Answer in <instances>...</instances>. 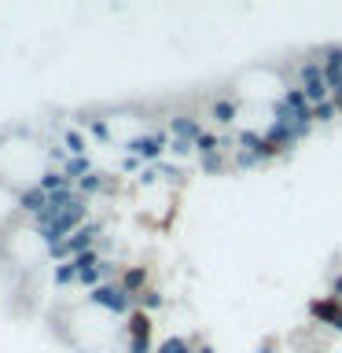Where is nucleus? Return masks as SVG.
<instances>
[{
    "label": "nucleus",
    "mask_w": 342,
    "mask_h": 353,
    "mask_svg": "<svg viewBox=\"0 0 342 353\" xmlns=\"http://www.w3.org/2000/svg\"><path fill=\"white\" fill-rule=\"evenodd\" d=\"M236 148H232V165L236 170H254V165H265V162H272L276 154H283L276 143L265 137V132H258V129H243V132H236Z\"/></svg>",
    "instance_id": "obj_1"
},
{
    "label": "nucleus",
    "mask_w": 342,
    "mask_h": 353,
    "mask_svg": "<svg viewBox=\"0 0 342 353\" xmlns=\"http://www.w3.org/2000/svg\"><path fill=\"white\" fill-rule=\"evenodd\" d=\"M85 302L96 305V309H103V313H110V316H125V320L137 313V294H129L125 287H121V280L99 283L96 291H88Z\"/></svg>",
    "instance_id": "obj_2"
},
{
    "label": "nucleus",
    "mask_w": 342,
    "mask_h": 353,
    "mask_svg": "<svg viewBox=\"0 0 342 353\" xmlns=\"http://www.w3.org/2000/svg\"><path fill=\"white\" fill-rule=\"evenodd\" d=\"M96 247H99V221H88V225H81L74 232V236H66L63 243L48 247V258L55 265H63V261H70V258H77V254H85V250H96Z\"/></svg>",
    "instance_id": "obj_3"
},
{
    "label": "nucleus",
    "mask_w": 342,
    "mask_h": 353,
    "mask_svg": "<svg viewBox=\"0 0 342 353\" xmlns=\"http://www.w3.org/2000/svg\"><path fill=\"white\" fill-rule=\"evenodd\" d=\"M170 132L165 129H151V132H140V137H129L125 143H121V154H137V159H143L148 165L162 162L165 151H170Z\"/></svg>",
    "instance_id": "obj_4"
},
{
    "label": "nucleus",
    "mask_w": 342,
    "mask_h": 353,
    "mask_svg": "<svg viewBox=\"0 0 342 353\" xmlns=\"http://www.w3.org/2000/svg\"><path fill=\"white\" fill-rule=\"evenodd\" d=\"M294 85L309 96V103H313V107H316V103H324V99H331V88H328L324 66H320V63L313 59V55L298 63V70H294Z\"/></svg>",
    "instance_id": "obj_5"
},
{
    "label": "nucleus",
    "mask_w": 342,
    "mask_h": 353,
    "mask_svg": "<svg viewBox=\"0 0 342 353\" xmlns=\"http://www.w3.org/2000/svg\"><path fill=\"white\" fill-rule=\"evenodd\" d=\"M48 203H52V195H48V192H41L37 181L26 184V188H19V195H15V206H19L30 221H37L44 210H48Z\"/></svg>",
    "instance_id": "obj_6"
},
{
    "label": "nucleus",
    "mask_w": 342,
    "mask_h": 353,
    "mask_svg": "<svg viewBox=\"0 0 342 353\" xmlns=\"http://www.w3.org/2000/svg\"><path fill=\"white\" fill-rule=\"evenodd\" d=\"M165 132H170L173 140H188V143H199V137H203V121H199L195 114H184V110H177V114H170V121H165Z\"/></svg>",
    "instance_id": "obj_7"
},
{
    "label": "nucleus",
    "mask_w": 342,
    "mask_h": 353,
    "mask_svg": "<svg viewBox=\"0 0 342 353\" xmlns=\"http://www.w3.org/2000/svg\"><path fill=\"white\" fill-rule=\"evenodd\" d=\"M309 316L342 335V302H335V298H316V302L309 305Z\"/></svg>",
    "instance_id": "obj_8"
},
{
    "label": "nucleus",
    "mask_w": 342,
    "mask_h": 353,
    "mask_svg": "<svg viewBox=\"0 0 342 353\" xmlns=\"http://www.w3.org/2000/svg\"><path fill=\"white\" fill-rule=\"evenodd\" d=\"M210 118H214L217 125H232V121L239 118V99L236 96H214V103H210Z\"/></svg>",
    "instance_id": "obj_9"
},
{
    "label": "nucleus",
    "mask_w": 342,
    "mask_h": 353,
    "mask_svg": "<svg viewBox=\"0 0 342 353\" xmlns=\"http://www.w3.org/2000/svg\"><path fill=\"white\" fill-rule=\"evenodd\" d=\"M59 143H63V151L70 154V159H77V154H88V140H85V132L77 129V125H66L59 132Z\"/></svg>",
    "instance_id": "obj_10"
},
{
    "label": "nucleus",
    "mask_w": 342,
    "mask_h": 353,
    "mask_svg": "<svg viewBox=\"0 0 342 353\" xmlns=\"http://www.w3.org/2000/svg\"><path fill=\"white\" fill-rule=\"evenodd\" d=\"M59 170H63V176H66L70 184H77V181H85L88 173H96V165H92V159H88V154H77V159H66Z\"/></svg>",
    "instance_id": "obj_11"
},
{
    "label": "nucleus",
    "mask_w": 342,
    "mask_h": 353,
    "mask_svg": "<svg viewBox=\"0 0 342 353\" xmlns=\"http://www.w3.org/2000/svg\"><path fill=\"white\" fill-rule=\"evenodd\" d=\"M37 188H41V192H48V195H59V192H70V188H77V184L66 181L63 170H52V165H48V170L37 176Z\"/></svg>",
    "instance_id": "obj_12"
},
{
    "label": "nucleus",
    "mask_w": 342,
    "mask_h": 353,
    "mask_svg": "<svg viewBox=\"0 0 342 353\" xmlns=\"http://www.w3.org/2000/svg\"><path fill=\"white\" fill-rule=\"evenodd\" d=\"M118 280H121V287H125L129 294H137V298L148 291V269H143V265H129V269L121 272Z\"/></svg>",
    "instance_id": "obj_13"
},
{
    "label": "nucleus",
    "mask_w": 342,
    "mask_h": 353,
    "mask_svg": "<svg viewBox=\"0 0 342 353\" xmlns=\"http://www.w3.org/2000/svg\"><path fill=\"white\" fill-rule=\"evenodd\" d=\"M85 129L92 132V140H99V143H114V132H110V118H103V114H85Z\"/></svg>",
    "instance_id": "obj_14"
},
{
    "label": "nucleus",
    "mask_w": 342,
    "mask_h": 353,
    "mask_svg": "<svg viewBox=\"0 0 342 353\" xmlns=\"http://www.w3.org/2000/svg\"><path fill=\"white\" fill-rule=\"evenodd\" d=\"M107 188H110V181H107V176L96 170V173H88L85 181H77V195H81V199H88V195H99V192H107Z\"/></svg>",
    "instance_id": "obj_15"
},
{
    "label": "nucleus",
    "mask_w": 342,
    "mask_h": 353,
    "mask_svg": "<svg viewBox=\"0 0 342 353\" xmlns=\"http://www.w3.org/2000/svg\"><path fill=\"white\" fill-rule=\"evenodd\" d=\"M339 114H342V107L335 103V99H324V103L313 107V121H316V125H331Z\"/></svg>",
    "instance_id": "obj_16"
},
{
    "label": "nucleus",
    "mask_w": 342,
    "mask_h": 353,
    "mask_svg": "<svg viewBox=\"0 0 342 353\" xmlns=\"http://www.w3.org/2000/svg\"><path fill=\"white\" fill-rule=\"evenodd\" d=\"M154 353H195V346L181 335H165L159 346H154Z\"/></svg>",
    "instance_id": "obj_17"
},
{
    "label": "nucleus",
    "mask_w": 342,
    "mask_h": 353,
    "mask_svg": "<svg viewBox=\"0 0 342 353\" xmlns=\"http://www.w3.org/2000/svg\"><path fill=\"white\" fill-rule=\"evenodd\" d=\"M52 283H55V287H74V283H77V269H74V261L55 265V269H52Z\"/></svg>",
    "instance_id": "obj_18"
},
{
    "label": "nucleus",
    "mask_w": 342,
    "mask_h": 353,
    "mask_svg": "<svg viewBox=\"0 0 342 353\" xmlns=\"http://www.w3.org/2000/svg\"><path fill=\"white\" fill-rule=\"evenodd\" d=\"M162 302L165 298L154 291V287H148V291H143L140 298H137V309H143V313H151V309H162Z\"/></svg>",
    "instance_id": "obj_19"
},
{
    "label": "nucleus",
    "mask_w": 342,
    "mask_h": 353,
    "mask_svg": "<svg viewBox=\"0 0 342 353\" xmlns=\"http://www.w3.org/2000/svg\"><path fill=\"white\" fill-rule=\"evenodd\" d=\"M170 154H173V159H188V154H195V143H188V140H170Z\"/></svg>",
    "instance_id": "obj_20"
},
{
    "label": "nucleus",
    "mask_w": 342,
    "mask_h": 353,
    "mask_svg": "<svg viewBox=\"0 0 342 353\" xmlns=\"http://www.w3.org/2000/svg\"><path fill=\"white\" fill-rule=\"evenodd\" d=\"M199 165H203L206 173H217V170H225V154H210V159H199Z\"/></svg>",
    "instance_id": "obj_21"
},
{
    "label": "nucleus",
    "mask_w": 342,
    "mask_h": 353,
    "mask_svg": "<svg viewBox=\"0 0 342 353\" xmlns=\"http://www.w3.org/2000/svg\"><path fill=\"white\" fill-rule=\"evenodd\" d=\"M140 165H143V159H137V154H121V165H118V170H121V173H137Z\"/></svg>",
    "instance_id": "obj_22"
},
{
    "label": "nucleus",
    "mask_w": 342,
    "mask_h": 353,
    "mask_svg": "<svg viewBox=\"0 0 342 353\" xmlns=\"http://www.w3.org/2000/svg\"><path fill=\"white\" fill-rule=\"evenodd\" d=\"M328 298H335V302H342V272H335V276H331V280H328Z\"/></svg>",
    "instance_id": "obj_23"
},
{
    "label": "nucleus",
    "mask_w": 342,
    "mask_h": 353,
    "mask_svg": "<svg viewBox=\"0 0 342 353\" xmlns=\"http://www.w3.org/2000/svg\"><path fill=\"white\" fill-rule=\"evenodd\" d=\"M195 353H214V346H206V342H199V346H195Z\"/></svg>",
    "instance_id": "obj_24"
}]
</instances>
